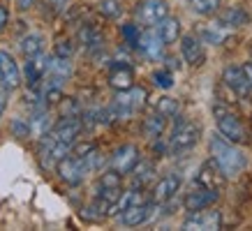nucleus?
<instances>
[{
  "label": "nucleus",
  "instance_id": "obj_35",
  "mask_svg": "<svg viewBox=\"0 0 252 231\" xmlns=\"http://www.w3.org/2000/svg\"><path fill=\"white\" fill-rule=\"evenodd\" d=\"M74 54V46L69 39H61L58 44H56V56H61V58H72Z\"/></svg>",
  "mask_w": 252,
  "mask_h": 231
},
{
  "label": "nucleus",
  "instance_id": "obj_5",
  "mask_svg": "<svg viewBox=\"0 0 252 231\" xmlns=\"http://www.w3.org/2000/svg\"><path fill=\"white\" fill-rule=\"evenodd\" d=\"M56 171H58V176L67 185H72V187L81 185V180H84L86 173H88L84 160H81L79 155H65V157H61V160L56 162Z\"/></svg>",
  "mask_w": 252,
  "mask_h": 231
},
{
  "label": "nucleus",
  "instance_id": "obj_17",
  "mask_svg": "<svg viewBox=\"0 0 252 231\" xmlns=\"http://www.w3.org/2000/svg\"><path fill=\"white\" fill-rule=\"evenodd\" d=\"M224 178H227V176L220 171V167L211 160V162H206V164H201L199 176H197V183L204 185V187H211V190H218V192H220L222 187H224Z\"/></svg>",
  "mask_w": 252,
  "mask_h": 231
},
{
  "label": "nucleus",
  "instance_id": "obj_10",
  "mask_svg": "<svg viewBox=\"0 0 252 231\" xmlns=\"http://www.w3.org/2000/svg\"><path fill=\"white\" fill-rule=\"evenodd\" d=\"M222 224V215L218 210H192L190 217L183 222V229H201V231H208V229H220Z\"/></svg>",
  "mask_w": 252,
  "mask_h": 231
},
{
  "label": "nucleus",
  "instance_id": "obj_20",
  "mask_svg": "<svg viewBox=\"0 0 252 231\" xmlns=\"http://www.w3.org/2000/svg\"><path fill=\"white\" fill-rule=\"evenodd\" d=\"M229 32H231L229 26H227V23H222L220 19H218L215 23H211V26H206V28L201 30V39L208 42V44H222L224 39L229 37Z\"/></svg>",
  "mask_w": 252,
  "mask_h": 231
},
{
  "label": "nucleus",
  "instance_id": "obj_15",
  "mask_svg": "<svg viewBox=\"0 0 252 231\" xmlns=\"http://www.w3.org/2000/svg\"><path fill=\"white\" fill-rule=\"evenodd\" d=\"M178 190H181V178L176 176V173H169V176L158 180L151 201H155V203H167L169 199H174Z\"/></svg>",
  "mask_w": 252,
  "mask_h": 231
},
{
  "label": "nucleus",
  "instance_id": "obj_11",
  "mask_svg": "<svg viewBox=\"0 0 252 231\" xmlns=\"http://www.w3.org/2000/svg\"><path fill=\"white\" fill-rule=\"evenodd\" d=\"M155 210V201H146V203H137V206H127L125 210H121V224L123 227H139L151 220Z\"/></svg>",
  "mask_w": 252,
  "mask_h": 231
},
{
  "label": "nucleus",
  "instance_id": "obj_33",
  "mask_svg": "<svg viewBox=\"0 0 252 231\" xmlns=\"http://www.w3.org/2000/svg\"><path fill=\"white\" fill-rule=\"evenodd\" d=\"M123 37H125V44H130L137 49V42H139V28L134 23H125L123 26Z\"/></svg>",
  "mask_w": 252,
  "mask_h": 231
},
{
  "label": "nucleus",
  "instance_id": "obj_37",
  "mask_svg": "<svg viewBox=\"0 0 252 231\" xmlns=\"http://www.w3.org/2000/svg\"><path fill=\"white\" fill-rule=\"evenodd\" d=\"M44 2L49 5V7L58 9V12H61V9H65V5H67V0H44Z\"/></svg>",
  "mask_w": 252,
  "mask_h": 231
},
{
  "label": "nucleus",
  "instance_id": "obj_18",
  "mask_svg": "<svg viewBox=\"0 0 252 231\" xmlns=\"http://www.w3.org/2000/svg\"><path fill=\"white\" fill-rule=\"evenodd\" d=\"M155 30H158V35L162 37L164 44H174L176 39L181 37V21H178L176 16L167 14L160 23H158V28H155Z\"/></svg>",
  "mask_w": 252,
  "mask_h": 231
},
{
  "label": "nucleus",
  "instance_id": "obj_6",
  "mask_svg": "<svg viewBox=\"0 0 252 231\" xmlns=\"http://www.w3.org/2000/svg\"><path fill=\"white\" fill-rule=\"evenodd\" d=\"M220 199V192L218 190H211V187H204V185H194L190 192L183 197V206L188 210H201V208H211L215 201Z\"/></svg>",
  "mask_w": 252,
  "mask_h": 231
},
{
  "label": "nucleus",
  "instance_id": "obj_24",
  "mask_svg": "<svg viewBox=\"0 0 252 231\" xmlns=\"http://www.w3.org/2000/svg\"><path fill=\"white\" fill-rule=\"evenodd\" d=\"M79 42H81L86 49H91V51H93V49H99L104 39H102V35H99L93 26H84V28L79 30Z\"/></svg>",
  "mask_w": 252,
  "mask_h": 231
},
{
  "label": "nucleus",
  "instance_id": "obj_40",
  "mask_svg": "<svg viewBox=\"0 0 252 231\" xmlns=\"http://www.w3.org/2000/svg\"><path fill=\"white\" fill-rule=\"evenodd\" d=\"M16 2H19V7H21V9H28L35 0H16Z\"/></svg>",
  "mask_w": 252,
  "mask_h": 231
},
{
  "label": "nucleus",
  "instance_id": "obj_16",
  "mask_svg": "<svg viewBox=\"0 0 252 231\" xmlns=\"http://www.w3.org/2000/svg\"><path fill=\"white\" fill-rule=\"evenodd\" d=\"M109 86L114 90H127L134 86V69L127 62H116L109 72Z\"/></svg>",
  "mask_w": 252,
  "mask_h": 231
},
{
  "label": "nucleus",
  "instance_id": "obj_25",
  "mask_svg": "<svg viewBox=\"0 0 252 231\" xmlns=\"http://www.w3.org/2000/svg\"><path fill=\"white\" fill-rule=\"evenodd\" d=\"M220 21L227 23L229 28H234V26H245V23L250 21V16L245 14L241 7H229V9H224V12L220 14Z\"/></svg>",
  "mask_w": 252,
  "mask_h": 231
},
{
  "label": "nucleus",
  "instance_id": "obj_1",
  "mask_svg": "<svg viewBox=\"0 0 252 231\" xmlns=\"http://www.w3.org/2000/svg\"><path fill=\"white\" fill-rule=\"evenodd\" d=\"M208 148H211V155H213V162L220 167V171L227 178L238 176L241 171L245 169V155L238 150L229 139H224L222 134H215L208 141Z\"/></svg>",
  "mask_w": 252,
  "mask_h": 231
},
{
  "label": "nucleus",
  "instance_id": "obj_36",
  "mask_svg": "<svg viewBox=\"0 0 252 231\" xmlns=\"http://www.w3.org/2000/svg\"><path fill=\"white\" fill-rule=\"evenodd\" d=\"M9 23V9L5 5H0V30H5Z\"/></svg>",
  "mask_w": 252,
  "mask_h": 231
},
{
  "label": "nucleus",
  "instance_id": "obj_34",
  "mask_svg": "<svg viewBox=\"0 0 252 231\" xmlns=\"http://www.w3.org/2000/svg\"><path fill=\"white\" fill-rule=\"evenodd\" d=\"M99 187H121V173L118 171H107L99 178Z\"/></svg>",
  "mask_w": 252,
  "mask_h": 231
},
{
  "label": "nucleus",
  "instance_id": "obj_21",
  "mask_svg": "<svg viewBox=\"0 0 252 231\" xmlns=\"http://www.w3.org/2000/svg\"><path fill=\"white\" fill-rule=\"evenodd\" d=\"M28 125H31V134L44 137V134H49L54 120H51V116H49L46 109H37V111H32V118H28Z\"/></svg>",
  "mask_w": 252,
  "mask_h": 231
},
{
  "label": "nucleus",
  "instance_id": "obj_12",
  "mask_svg": "<svg viewBox=\"0 0 252 231\" xmlns=\"http://www.w3.org/2000/svg\"><path fill=\"white\" fill-rule=\"evenodd\" d=\"M0 84L5 90H16L21 84V72L19 65L14 62V58L7 51H0Z\"/></svg>",
  "mask_w": 252,
  "mask_h": 231
},
{
  "label": "nucleus",
  "instance_id": "obj_29",
  "mask_svg": "<svg viewBox=\"0 0 252 231\" xmlns=\"http://www.w3.org/2000/svg\"><path fill=\"white\" fill-rule=\"evenodd\" d=\"M99 14L111 19V21H114V19H121V14H123L121 0H102V2H99Z\"/></svg>",
  "mask_w": 252,
  "mask_h": 231
},
{
  "label": "nucleus",
  "instance_id": "obj_23",
  "mask_svg": "<svg viewBox=\"0 0 252 231\" xmlns=\"http://www.w3.org/2000/svg\"><path fill=\"white\" fill-rule=\"evenodd\" d=\"M46 72L56 79H63V81H67L72 77V65H69V58H61V56H56V58H49V65H46Z\"/></svg>",
  "mask_w": 252,
  "mask_h": 231
},
{
  "label": "nucleus",
  "instance_id": "obj_30",
  "mask_svg": "<svg viewBox=\"0 0 252 231\" xmlns=\"http://www.w3.org/2000/svg\"><path fill=\"white\" fill-rule=\"evenodd\" d=\"M81 160H84V164H86V169H88V173H91V171H97L99 167H102V155H99V150L95 146L91 148V150H88V153L86 155H81Z\"/></svg>",
  "mask_w": 252,
  "mask_h": 231
},
{
  "label": "nucleus",
  "instance_id": "obj_3",
  "mask_svg": "<svg viewBox=\"0 0 252 231\" xmlns=\"http://www.w3.org/2000/svg\"><path fill=\"white\" fill-rule=\"evenodd\" d=\"M199 134H201V127H199V125L190 123V120H181V123L174 127V132H171L169 150H171L174 155L190 150V148L199 141Z\"/></svg>",
  "mask_w": 252,
  "mask_h": 231
},
{
  "label": "nucleus",
  "instance_id": "obj_13",
  "mask_svg": "<svg viewBox=\"0 0 252 231\" xmlns=\"http://www.w3.org/2000/svg\"><path fill=\"white\" fill-rule=\"evenodd\" d=\"M222 81L227 88H231V92H236L238 97H248L250 95V84H248V77H245L243 67H236V65H227L224 72H222Z\"/></svg>",
  "mask_w": 252,
  "mask_h": 231
},
{
  "label": "nucleus",
  "instance_id": "obj_7",
  "mask_svg": "<svg viewBox=\"0 0 252 231\" xmlns=\"http://www.w3.org/2000/svg\"><path fill=\"white\" fill-rule=\"evenodd\" d=\"M164 46L167 44L162 42V37L158 35L155 28H148V30H144L139 35L137 49H139V54L144 56V58H148V60H162L164 58Z\"/></svg>",
  "mask_w": 252,
  "mask_h": 231
},
{
  "label": "nucleus",
  "instance_id": "obj_9",
  "mask_svg": "<svg viewBox=\"0 0 252 231\" xmlns=\"http://www.w3.org/2000/svg\"><path fill=\"white\" fill-rule=\"evenodd\" d=\"M169 14L167 0H144L137 7V19L144 26H158Z\"/></svg>",
  "mask_w": 252,
  "mask_h": 231
},
{
  "label": "nucleus",
  "instance_id": "obj_14",
  "mask_svg": "<svg viewBox=\"0 0 252 231\" xmlns=\"http://www.w3.org/2000/svg\"><path fill=\"white\" fill-rule=\"evenodd\" d=\"M181 54H183L185 62L192 65V67H199V65H204V60H206L204 44H201V39L194 37V35H185V37L181 39Z\"/></svg>",
  "mask_w": 252,
  "mask_h": 231
},
{
  "label": "nucleus",
  "instance_id": "obj_28",
  "mask_svg": "<svg viewBox=\"0 0 252 231\" xmlns=\"http://www.w3.org/2000/svg\"><path fill=\"white\" fill-rule=\"evenodd\" d=\"M155 111L162 114L164 118H174V116H178V111H181V104H178V100H174V97H160Z\"/></svg>",
  "mask_w": 252,
  "mask_h": 231
},
{
  "label": "nucleus",
  "instance_id": "obj_2",
  "mask_svg": "<svg viewBox=\"0 0 252 231\" xmlns=\"http://www.w3.org/2000/svg\"><path fill=\"white\" fill-rule=\"evenodd\" d=\"M213 116H215V123H218V130H220V134L224 139H229L231 144H245L248 141V132H245L243 123L238 120L236 114H231L227 107L215 104Z\"/></svg>",
  "mask_w": 252,
  "mask_h": 231
},
{
  "label": "nucleus",
  "instance_id": "obj_26",
  "mask_svg": "<svg viewBox=\"0 0 252 231\" xmlns=\"http://www.w3.org/2000/svg\"><path fill=\"white\" fill-rule=\"evenodd\" d=\"M19 49H21V54L26 56V58H32V56L42 54V37L35 35V32H31V35H26V37L21 39Z\"/></svg>",
  "mask_w": 252,
  "mask_h": 231
},
{
  "label": "nucleus",
  "instance_id": "obj_22",
  "mask_svg": "<svg viewBox=\"0 0 252 231\" xmlns=\"http://www.w3.org/2000/svg\"><path fill=\"white\" fill-rule=\"evenodd\" d=\"M130 173H132V185H134V187H146V185L153 180L155 167L151 164V162H141V160H139Z\"/></svg>",
  "mask_w": 252,
  "mask_h": 231
},
{
  "label": "nucleus",
  "instance_id": "obj_27",
  "mask_svg": "<svg viewBox=\"0 0 252 231\" xmlns=\"http://www.w3.org/2000/svg\"><path fill=\"white\" fill-rule=\"evenodd\" d=\"M190 2V9L194 14H201V16H211L218 12L220 7V0H188Z\"/></svg>",
  "mask_w": 252,
  "mask_h": 231
},
{
  "label": "nucleus",
  "instance_id": "obj_4",
  "mask_svg": "<svg viewBox=\"0 0 252 231\" xmlns=\"http://www.w3.org/2000/svg\"><path fill=\"white\" fill-rule=\"evenodd\" d=\"M84 125H81V118L79 116H63L58 123L51 125L49 130V137L58 141V144H67V146H74L77 137L81 134Z\"/></svg>",
  "mask_w": 252,
  "mask_h": 231
},
{
  "label": "nucleus",
  "instance_id": "obj_32",
  "mask_svg": "<svg viewBox=\"0 0 252 231\" xmlns=\"http://www.w3.org/2000/svg\"><path fill=\"white\" fill-rule=\"evenodd\" d=\"M12 134L19 137V139L31 137V125H28V120H23V118H14V120H12Z\"/></svg>",
  "mask_w": 252,
  "mask_h": 231
},
{
  "label": "nucleus",
  "instance_id": "obj_19",
  "mask_svg": "<svg viewBox=\"0 0 252 231\" xmlns=\"http://www.w3.org/2000/svg\"><path fill=\"white\" fill-rule=\"evenodd\" d=\"M164 127H167V118L162 114H151L148 118H144V125H141V130H144V137L151 139V141H155V139L162 137V132H164Z\"/></svg>",
  "mask_w": 252,
  "mask_h": 231
},
{
  "label": "nucleus",
  "instance_id": "obj_39",
  "mask_svg": "<svg viewBox=\"0 0 252 231\" xmlns=\"http://www.w3.org/2000/svg\"><path fill=\"white\" fill-rule=\"evenodd\" d=\"M5 107H7V100H5V92L0 90V118H2V111H5Z\"/></svg>",
  "mask_w": 252,
  "mask_h": 231
},
{
  "label": "nucleus",
  "instance_id": "obj_31",
  "mask_svg": "<svg viewBox=\"0 0 252 231\" xmlns=\"http://www.w3.org/2000/svg\"><path fill=\"white\" fill-rule=\"evenodd\" d=\"M153 81L158 88H171L174 86V74L169 72V69H158V72H153Z\"/></svg>",
  "mask_w": 252,
  "mask_h": 231
},
{
  "label": "nucleus",
  "instance_id": "obj_38",
  "mask_svg": "<svg viewBox=\"0 0 252 231\" xmlns=\"http://www.w3.org/2000/svg\"><path fill=\"white\" fill-rule=\"evenodd\" d=\"M243 72H245V77H248V84H250V88H252V62H245Z\"/></svg>",
  "mask_w": 252,
  "mask_h": 231
},
{
  "label": "nucleus",
  "instance_id": "obj_8",
  "mask_svg": "<svg viewBox=\"0 0 252 231\" xmlns=\"http://www.w3.org/2000/svg\"><path fill=\"white\" fill-rule=\"evenodd\" d=\"M139 160H141V157H139V148L132 146V144H125V146H121V148H116L114 150L109 164H111V169L118 171V173L123 176V173H130Z\"/></svg>",
  "mask_w": 252,
  "mask_h": 231
}]
</instances>
